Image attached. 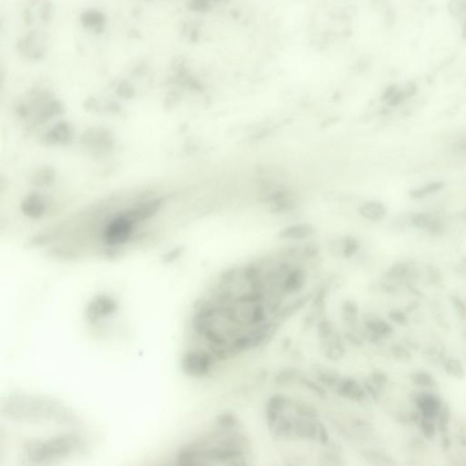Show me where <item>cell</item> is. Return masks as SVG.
I'll return each instance as SVG.
<instances>
[{
    "instance_id": "cell-1",
    "label": "cell",
    "mask_w": 466,
    "mask_h": 466,
    "mask_svg": "<svg viewBox=\"0 0 466 466\" xmlns=\"http://www.w3.org/2000/svg\"><path fill=\"white\" fill-rule=\"evenodd\" d=\"M84 444L74 434H63L47 440H35L25 445V458L34 463H45L81 452Z\"/></svg>"
},
{
    "instance_id": "cell-2",
    "label": "cell",
    "mask_w": 466,
    "mask_h": 466,
    "mask_svg": "<svg viewBox=\"0 0 466 466\" xmlns=\"http://www.w3.org/2000/svg\"><path fill=\"white\" fill-rule=\"evenodd\" d=\"M217 360L211 352L204 349L191 348L184 352L182 368L191 377L202 378L212 373Z\"/></svg>"
},
{
    "instance_id": "cell-3",
    "label": "cell",
    "mask_w": 466,
    "mask_h": 466,
    "mask_svg": "<svg viewBox=\"0 0 466 466\" xmlns=\"http://www.w3.org/2000/svg\"><path fill=\"white\" fill-rule=\"evenodd\" d=\"M117 302L109 295H98L89 301L86 308V320L89 323H97L100 320L114 314Z\"/></svg>"
},
{
    "instance_id": "cell-4",
    "label": "cell",
    "mask_w": 466,
    "mask_h": 466,
    "mask_svg": "<svg viewBox=\"0 0 466 466\" xmlns=\"http://www.w3.org/2000/svg\"><path fill=\"white\" fill-rule=\"evenodd\" d=\"M335 394L341 398L346 399L355 403H361L366 400L368 394L364 385L352 377H341L334 386Z\"/></svg>"
},
{
    "instance_id": "cell-5",
    "label": "cell",
    "mask_w": 466,
    "mask_h": 466,
    "mask_svg": "<svg viewBox=\"0 0 466 466\" xmlns=\"http://www.w3.org/2000/svg\"><path fill=\"white\" fill-rule=\"evenodd\" d=\"M291 400L282 394H275L268 399L264 407V416L269 429L276 424L284 411L290 407Z\"/></svg>"
},
{
    "instance_id": "cell-6",
    "label": "cell",
    "mask_w": 466,
    "mask_h": 466,
    "mask_svg": "<svg viewBox=\"0 0 466 466\" xmlns=\"http://www.w3.org/2000/svg\"><path fill=\"white\" fill-rule=\"evenodd\" d=\"M307 281V274L301 268H291L280 284V292L285 295L299 293Z\"/></svg>"
},
{
    "instance_id": "cell-7",
    "label": "cell",
    "mask_w": 466,
    "mask_h": 466,
    "mask_svg": "<svg viewBox=\"0 0 466 466\" xmlns=\"http://www.w3.org/2000/svg\"><path fill=\"white\" fill-rule=\"evenodd\" d=\"M296 439L306 442L318 441L317 419H309L301 416H293Z\"/></svg>"
},
{
    "instance_id": "cell-8",
    "label": "cell",
    "mask_w": 466,
    "mask_h": 466,
    "mask_svg": "<svg viewBox=\"0 0 466 466\" xmlns=\"http://www.w3.org/2000/svg\"><path fill=\"white\" fill-rule=\"evenodd\" d=\"M315 233L314 226L306 222L288 225L279 232L280 240L288 242H301L312 237Z\"/></svg>"
},
{
    "instance_id": "cell-9",
    "label": "cell",
    "mask_w": 466,
    "mask_h": 466,
    "mask_svg": "<svg viewBox=\"0 0 466 466\" xmlns=\"http://www.w3.org/2000/svg\"><path fill=\"white\" fill-rule=\"evenodd\" d=\"M411 223L418 229H424L432 235H441L444 232L443 221L430 213L418 212L411 218Z\"/></svg>"
},
{
    "instance_id": "cell-10",
    "label": "cell",
    "mask_w": 466,
    "mask_h": 466,
    "mask_svg": "<svg viewBox=\"0 0 466 466\" xmlns=\"http://www.w3.org/2000/svg\"><path fill=\"white\" fill-rule=\"evenodd\" d=\"M240 309L242 320L248 328H253L268 321V309L263 303L242 306Z\"/></svg>"
},
{
    "instance_id": "cell-11",
    "label": "cell",
    "mask_w": 466,
    "mask_h": 466,
    "mask_svg": "<svg viewBox=\"0 0 466 466\" xmlns=\"http://www.w3.org/2000/svg\"><path fill=\"white\" fill-rule=\"evenodd\" d=\"M416 404L424 418L432 420L440 415L441 400L432 394L423 393L416 400Z\"/></svg>"
},
{
    "instance_id": "cell-12",
    "label": "cell",
    "mask_w": 466,
    "mask_h": 466,
    "mask_svg": "<svg viewBox=\"0 0 466 466\" xmlns=\"http://www.w3.org/2000/svg\"><path fill=\"white\" fill-rule=\"evenodd\" d=\"M273 437L281 441H291L295 440V432H294V424H293V416H280L276 424L270 429Z\"/></svg>"
},
{
    "instance_id": "cell-13",
    "label": "cell",
    "mask_w": 466,
    "mask_h": 466,
    "mask_svg": "<svg viewBox=\"0 0 466 466\" xmlns=\"http://www.w3.org/2000/svg\"><path fill=\"white\" fill-rule=\"evenodd\" d=\"M359 214L365 220L373 222L381 221L386 216L387 210L383 204L377 200H367L359 206Z\"/></svg>"
},
{
    "instance_id": "cell-14",
    "label": "cell",
    "mask_w": 466,
    "mask_h": 466,
    "mask_svg": "<svg viewBox=\"0 0 466 466\" xmlns=\"http://www.w3.org/2000/svg\"><path fill=\"white\" fill-rule=\"evenodd\" d=\"M326 343L324 346V353L329 360H339L345 355V345L343 338L335 332L329 339L324 340Z\"/></svg>"
},
{
    "instance_id": "cell-15",
    "label": "cell",
    "mask_w": 466,
    "mask_h": 466,
    "mask_svg": "<svg viewBox=\"0 0 466 466\" xmlns=\"http://www.w3.org/2000/svg\"><path fill=\"white\" fill-rule=\"evenodd\" d=\"M313 295L314 294H312V293L302 295V296L297 298L296 300L293 301V302L289 303L288 305L281 307V309L275 315L276 320L278 322H282L287 319L291 318L293 315L298 313L299 310H301L304 305H306L312 300Z\"/></svg>"
},
{
    "instance_id": "cell-16",
    "label": "cell",
    "mask_w": 466,
    "mask_h": 466,
    "mask_svg": "<svg viewBox=\"0 0 466 466\" xmlns=\"http://www.w3.org/2000/svg\"><path fill=\"white\" fill-rule=\"evenodd\" d=\"M365 326L368 330L370 334L381 339L390 336L394 332L392 325L381 319H365Z\"/></svg>"
},
{
    "instance_id": "cell-17",
    "label": "cell",
    "mask_w": 466,
    "mask_h": 466,
    "mask_svg": "<svg viewBox=\"0 0 466 466\" xmlns=\"http://www.w3.org/2000/svg\"><path fill=\"white\" fill-rule=\"evenodd\" d=\"M301 376L302 374L296 368L286 367L276 373L273 382L278 387H288L295 383V381H300Z\"/></svg>"
},
{
    "instance_id": "cell-18",
    "label": "cell",
    "mask_w": 466,
    "mask_h": 466,
    "mask_svg": "<svg viewBox=\"0 0 466 466\" xmlns=\"http://www.w3.org/2000/svg\"><path fill=\"white\" fill-rule=\"evenodd\" d=\"M267 301L266 294L256 290H249L245 293L238 295L234 300V303L237 306L253 305V304H265Z\"/></svg>"
},
{
    "instance_id": "cell-19",
    "label": "cell",
    "mask_w": 466,
    "mask_h": 466,
    "mask_svg": "<svg viewBox=\"0 0 466 466\" xmlns=\"http://www.w3.org/2000/svg\"><path fill=\"white\" fill-rule=\"evenodd\" d=\"M216 428L222 431L239 430L242 423L241 420L232 411H223L215 418Z\"/></svg>"
},
{
    "instance_id": "cell-20",
    "label": "cell",
    "mask_w": 466,
    "mask_h": 466,
    "mask_svg": "<svg viewBox=\"0 0 466 466\" xmlns=\"http://www.w3.org/2000/svg\"><path fill=\"white\" fill-rule=\"evenodd\" d=\"M290 407H292L297 416L309 419H318L319 411L317 408L312 403H307L303 400H291Z\"/></svg>"
},
{
    "instance_id": "cell-21",
    "label": "cell",
    "mask_w": 466,
    "mask_h": 466,
    "mask_svg": "<svg viewBox=\"0 0 466 466\" xmlns=\"http://www.w3.org/2000/svg\"><path fill=\"white\" fill-rule=\"evenodd\" d=\"M314 374L316 380L322 385L328 388H334L341 378L339 373L326 367H316V369H314Z\"/></svg>"
},
{
    "instance_id": "cell-22",
    "label": "cell",
    "mask_w": 466,
    "mask_h": 466,
    "mask_svg": "<svg viewBox=\"0 0 466 466\" xmlns=\"http://www.w3.org/2000/svg\"><path fill=\"white\" fill-rule=\"evenodd\" d=\"M445 186V183L441 180L438 182H432V183H427L424 186L419 187L412 189L409 192V195L411 198L415 199H423L426 196L431 195L435 192L441 191L442 189Z\"/></svg>"
},
{
    "instance_id": "cell-23",
    "label": "cell",
    "mask_w": 466,
    "mask_h": 466,
    "mask_svg": "<svg viewBox=\"0 0 466 466\" xmlns=\"http://www.w3.org/2000/svg\"><path fill=\"white\" fill-rule=\"evenodd\" d=\"M342 315L344 322L348 323H354L358 318L359 314V307L355 301L352 300H344L341 305Z\"/></svg>"
},
{
    "instance_id": "cell-24",
    "label": "cell",
    "mask_w": 466,
    "mask_h": 466,
    "mask_svg": "<svg viewBox=\"0 0 466 466\" xmlns=\"http://www.w3.org/2000/svg\"><path fill=\"white\" fill-rule=\"evenodd\" d=\"M445 373L452 377L456 378L458 380H462L465 377V370L462 366V363L456 359H450L445 364Z\"/></svg>"
},
{
    "instance_id": "cell-25",
    "label": "cell",
    "mask_w": 466,
    "mask_h": 466,
    "mask_svg": "<svg viewBox=\"0 0 466 466\" xmlns=\"http://www.w3.org/2000/svg\"><path fill=\"white\" fill-rule=\"evenodd\" d=\"M302 386H304L307 390L312 392L313 394L318 396L319 398L324 399L326 397L327 391L324 386L322 385L319 381H314L309 378L304 377L303 375L301 376L299 381Z\"/></svg>"
},
{
    "instance_id": "cell-26",
    "label": "cell",
    "mask_w": 466,
    "mask_h": 466,
    "mask_svg": "<svg viewBox=\"0 0 466 466\" xmlns=\"http://www.w3.org/2000/svg\"><path fill=\"white\" fill-rule=\"evenodd\" d=\"M335 332L334 323L330 319L322 318L317 322V335L322 341L331 338Z\"/></svg>"
},
{
    "instance_id": "cell-27",
    "label": "cell",
    "mask_w": 466,
    "mask_h": 466,
    "mask_svg": "<svg viewBox=\"0 0 466 466\" xmlns=\"http://www.w3.org/2000/svg\"><path fill=\"white\" fill-rule=\"evenodd\" d=\"M327 297V290L322 287L319 289L318 292L313 295V314L315 317H318L319 314H322L323 307L325 306V300Z\"/></svg>"
},
{
    "instance_id": "cell-28",
    "label": "cell",
    "mask_w": 466,
    "mask_h": 466,
    "mask_svg": "<svg viewBox=\"0 0 466 466\" xmlns=\"http://www.w3.org/2000/svg\"><path fill=\"white\" fill-rule=\"evenodd\" d=\"M411 380L415 382V384L419 387L431 388L435 385L434 378L432 377L430 373H426L424 371H420V372L413 373L411 375Z\"/></svg>"
},
{
    "instance_id": "cell-29",
    "label": "cell",
    "mask_w": 466,
    "mask_h": 466,
    "mask_svg": "<svg viewBox=\"0 0 466 466\" xmlns=\"http://www.w3.org/2000/svg\"><path fill=\"white\" fill-rule=\"evenodd\" d=\"M359 250V242L354 238H347L342 243V253L345 258H351Z\"/></svg>"
},
{
    "instance_id": "cell-30",
    "label": "cell",
    "mask_w": 466,
    "mask_h": 466,
    "mask_svg": "<svg viewBox=\"0 0 466 466\" xmlns=\"http://www.w3.org/2000/svg\"><path fill=\"white\" fill-rule=\"evenodd\" d=\"M409 272V266L406 263H397L386 272V277L389 279H401Z\"/></svg>"
},
{
    "instance_id": "cell-31",
    "label": "cell",
    "mask_w": 466,
    "mask_h": 466,
    "mask_svg": "<svg viewBox=\"0 0 466 466\" xmlns=\"http://www.w3.org/2000/svg\"><path fill=\"white\" fill-rule=\"evenodd\" d=\"M420 428L426 439L432 440L433 439V437L435 436L436 428H435V425L432 423V420L423 417V419L420 421Z\"/></svg>"
},
{
    "instance_id": "cell-32",
    "label": "cell",
    "mask_w": 466,
    "mask_h": 466,
    "mask_svg": "<svg viewBox=\"0 0 466 466\" xmlns=\"http://www.w3.org/2000/svg\"><path fill=\"white\" fill-rule=\"evenodd\" d=\"M392 353L394 358L401 363H408L411 359V352L399 344H395L392 347Z\"/></svg>"
},
{
    "instance_id": "cell-33",
    "label": "cell",
    "mask_w": 466,
    "mask_h": 466,
    "mask_svg": "<svg viewBox=\"0 0 466 466\" xmlns=\"http://www.w3.org/2000/svg\"><path fill=\"white\" fill-rule=\"evenodd\" d=\"M370 381L373 385L377 388L378 390H383L388 383V377L385 373L382 372H374L371 374Z\"/></svg>"
},
{
    "instance_id": "cell-34",
    "label": "cell",
    "mask_w": 466,
    "mask_h": 466,
    "mask_svg": "<svg viewBox=\"0 0 466 466\" xmlns=\"http://www.w3.org/2000/svg\"><path fill=\"white\" fill-rule=\"evenodd\" d=\"M317 426H318L319 443L323 446H328L331 443L330 432L322 421H320L319 419H317Z\"/></svg>"
},
{
    "instance_id": "cell-35",
    "label": "cell",
    "mask_w": 466,
    "mask_h": 466,
    "mask_svg": "<svg viewBox=\"0 0 466 466\" xmlns=\"http://www.w3.org/2000/svg\"><path fill=\"white\" fill-rule=\"evenodd\" d=\"M451 302L453 303L454 309L457 313L458 316L462 320H465L466 304L465 302L462 301V298L453 295V296H451Z\"/></svg>"
},
{
    "instance_id": "cell-36",
    "label": "cell",
    "mask_w": 466,
    "mask_h": 466,
    "mask_svg": "<svg viewBox=\"0 0 466 466\" xmlns=\"http://www.w3.org/2000/svg\"><path fill=\"white\" fill-rule=\"evenodd\" d=\"M388 317L391 321H393L395 323H397L398 325H402V326L406 325L407 322H408L406 314L400 309H392L388 314Z\"/></svg>"
},
{
    "instance_id": "cell-37",
    "label": "cell",
    "mask_w": 466,
    "mask_h": 466,
    "mask_svg": "<svg viewBox=\"0 0 466 466\" xmlns=\"http://www.w3.org/2000/svg\"><path fill=\"white\" fill-rule=\"evenodd\" d=\"M440 415H441V418H440V429H441V431H443V432H446V431H447V428H448L450 416H451V412H450V409L448 408V406L444 407L443 410L440 411Z\"/></svg>"
},
{
    "instance_id": "cell-38",
    "label": "cell",
    "mask_w": 466,
    "mask_h": 466,
    "mask_svg": "<svg viewBox=\"0 0 466 466\" xmlns=\"http://www.w3.org/2000/svg\"><path fill=\"white\" fill-rule=\"evenodd\" d=\"M344 339L346 340L348 343H350V344L353 345V346H356V347H360L364 344V341L360 339L358 335L354 334L352 332H346L344 334Z\"/></svg>"
},
{
    "instance_id": "cell-39",
    "label": "cell",
    "mask_w": 466,
    "mask_h": 466,
    "mask_svg": "<svg viewBox=\"0 0 466 466\" xmlns=\"http://www.w3.org/2000/svg\"><path fill=\"white\" fill-rule=\"evenodd\" d=\"M363 385L365 387V391H366V393H367L368 395H370V396H371L372 398L374 399V400L378 399L380 391L378 390L377 388L373 385V383L371 382V381H365Z\"/></svg>"
},
{
    "instance_id": "cell-40",
    "label": "cell",
    "mask_w": 466,
    "mask_h": 466,
    "mask_svg": "<svg viewBox=\"0 0 466 466\" xmlns=\"http://www.w3.org/2000/svg\"><path fill=\"white\" fill-rule=\"evenodd\" d=\"M324 459L330 461L331 464H339L340 456L333 449L327 450L324 453Z\"/></svg>"
}]
</instances>
